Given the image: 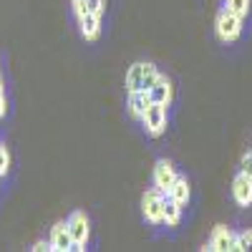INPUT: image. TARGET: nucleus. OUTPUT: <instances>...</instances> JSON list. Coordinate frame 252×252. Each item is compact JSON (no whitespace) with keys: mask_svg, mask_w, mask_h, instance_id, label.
<instances>
[{"mask_svg":"<svg viewBox=\"0 0 252 252\" xmlns=\"http://www.w3.org/2000/svg\"><path fill=\"white\" fill-rule=\"evenodd\" d=\"M161 199H164V192H159V189H149V192H144L141 197V212L146 217V222H152V224H159L164 222L161 217Z\"/></svg>","mask_w":252,"mask_h":252,"instance_id":"nucleus-6","label":"nucleus"},{"mask_svg":"<svg viewBox=\"0 0 252 252\" xmlns=\"http://www.w3.org/2000/svg\"><path fill=\"white\" fill-rule=\"evenodd\" d=\"M0 179H3V177H0Z\"/></svg>","mask_w":252,"mask_h":252,"instance_id":"nucleus-23","label":"nucleus"},{"mask_svg":"<svg viewBox=\"0 0 252 252\" xmlns=\"http://www.w3.org/2000/svg\"><path fill=\"white\" fill-rule=\"evenodd\" d=\"M174 179H177V172H174L172 161L159 159L157 166H154V187L159 189V192H169V187L174 184Z\"/></svg>","mask_w":252,"mask_h":252,"instance_id":"nucleus-8","label":"nucleus"},{"mask_svg":"<svg viewBox=\"0 0 252 252\" xmlns=\"http://www.w3.org/2000/svg\"><path fill=\"white\" fill-rule=\"evenodd\" d=\"M202 250H209V252H235V232H229V227L224 224H217L212 229V237H209L207 247Z\"/></svg>","mask_w":252,"mask_h":252,"instance_id":"nucleus-7","label":"nucleus"},{"mask_svg":"<svg viewBox=\"0 0 252 252\" xmlns=\"http://www.w3.org/2000/svg\"><path fill=\"white\" fill-rule=\"evenodd\" d=\"M8 111V101H5V86H3V81H0V119L5 116Z\"/></svg>","mask_w":252,"mask_h":252,"instance_id":"nucleus-20","label":"nucleus"},{"mask_svg":"<svg viewBox=\"0 0 252 252\" xmlns=\"http://www.w3.org/2000/svg\"><path fill=\"white\" fill-rule=\"evenodd\" d=\"M161 73L157 71L154 63L139 61V63H134V66H129V71H126V89L129 91H149Z\"/></svg>","mask_w":252,"mask_h":252,"instance_id":"nucleus-1","label":"nucleus"},{"mask_svg":"<svg viewBox=\"0 0 252 252\" xmlns=\"http://www.w3.org/2000/svg\"><path fill=\"white\" fill-rule=\"evenodd\" d=\"M166 109L169 106H161V103H149L141 116V124L149 136L159 139L164 131H166V121H169V114H166Z\"/></svg>","mask_w":252,"mask_h":252,"instance_id":"nucleus-4","label":"nucleus"},{"mask_svg":"<svg viewBox=\"0 0 252 252\" xmlns=\"http://www.w3.org/2000/svg\"><path fill=\"white\" fill-rule=\"evenodd\" d=\"M172 96H174L172 81L166 78V76H159L157 83L149 89V98H152V103H161V106H169V103H172Z\"/></svg>","mask_w":252,"mask_h":252,"instance_id":"nucleus-11","label":"nucleus"},{"mask_svg":"<svg viewBox=\"0 0 252 252\" xmlns=\"http://www.w3.org/2000/svg\"><path fill=\"white\" fill-rule=\"evenodd\" d=\"M149 103H152L149 91H129V114L134 119H141Z\"/></svg>","mask_w":252,"mask_h":252,"instance_id":"nucleus-13","label":"nucleus"},{"mask_svg":"<svg viewBox=\"0 0 252 252\" xmlns=\"http://www.w3.org/2000/svg\"><path fill=\"white\" fill-rule=\"evenodd\" d=\"M71 3H73V5H83V3H86V0H71Z\"/></svg>","mask_w":252,"mask_h":252,"instance_id":"nucleus-22","label":"nucleus"},{"mask_svg":"<svg viewBox=\"0 0 252 252\" xmlns=\"http://www.w3.org/2000/svg\"><path fill=\"white\" fill-rule=\"evenodd\" d=\"M232 197L240 207H250L252 204V179L247 174H237L232 179Z\"/></svg>","mask_w":252,"mask_h":252,"instance_id":"nucleus-10","label":"nucleus"},{"mask_svg":"<svg viewBox=\"0 0 252 252\" xmlns=\"http://www.w3.org/2000/svg\"><path fill=\"white\" fill-rule=\"evenodd\" d=\"M31 250H33V252H43V250H51V242H35Z\"/></svg>","mask_w":252,"mask_h":252,"instance_id":"nucleus-21","label":"nucleus"},{"mask_svg":"<svg viewBox=\"0 0 252 252\" xmlns=\"http://www.w3.org/2000/svg\"><path fill=\"white\" fill-rule=\"evenodd\" d=\"M242 174H247V177L252 179V152H247V154L242 157Z\"/></svg>","mask_w":252,"mask_h":252,"instance_id":"nucleus-19","label":"nucleus"},{"mask_svg":"<svg viewBox=\"0 0 252 252\" xmlns=\"http://www.w3.org/2000/svg\"><path fill=\"white\" fill-rule=\"evenodd\" d=\"M215 33L222 43H232L242 33V18L237 13H232L229 8H222L217 13V20H215Z\"/></svg>","mask_w":252,"mask_h":252,"instance_id":"nucleus-2","label":"nucleus"},{"mask_svg":"<svg viewBox=\"0 0 252 252\" xmlns=\"http://www.w3.org/2000/svg\"><path fill=\"white\" fill-rule=\"evenodd\" d=\"M169 194L182 204V207H187V202H189V194H192V189H189V182H187V177H179L177 174V179H174V184L169 187Z\"/></svg>","mask_w":252,"mask_h":252,"instance_id":"nucleus-14","label":"nucleus"},{"mask_svg":"<svg viewBox=\"0 0 252 252\" xmlns=\"http://www.w3.org/2000/svg\"><path fill=\"white\" fill-rule=\"evenodd\" d=\"M86 10L89 13H94V15H103V8H106V3H103V0H86Z\"/></svg>","mask_w":252,"mask_h":252,"instance_id":"nucleus-18","label":"nucleus"},{"mask_svg":"<svg viewBox=\"0 0 252 252\" xmlns=\"http://www.w3.org/2000/svg\"><path fill=\"white\" fill-rule=\"evenodd\" d=\"M252 252V229H245V232L235 235V252Z\"/></svg>","mask_w":252,"mask_h":252,"instance_id":"nucleus-15","label":"nucleus"},{"mask_svg":"<svg viewBox=\"0 0 252 252\" xmlns=\"http://www.w3.org/2000/svg\"><path fill=\"white\" fill-rule=\"evenodd\" d=\"M66 227H68V235L73 240V250L76 252L86 250V242H89V235H91V224H89L86 212H81V209L71 212V217L66 220Z\"/></svg>","mask_w":252,"mask_h":252,"instance_id":"nucleus-3","label":"nucleus"},{"mask_svg":"<svg viewBox=\"0 0 252 252\" xmlns=\"http://www.w3.org/2000/svg\"><path fill=\"white\" fill-rule=\"evenodd\" d=\"M73 13H76V20H78L81 35L86 40H98V35H101V15L89 13L86 5H73Z\"/></svg>","mask_w":252,"mask_h":252,"instance_id":"nucleus-5","label":"nucleus"},{"mask_svg":"<svg viewBox=\"0 0 252 252\" xmlns=\"http://www.w3.org/2000/svg\"><path fill=\"white\" fill-rule=\"evenodd\" d=\"M161 217H164L166 227H177L182 220V204L169 192H164V199H161Z\"/></svg>","mask_w":252,"mask_h":252,"instance_id":"nucleus-12","label":"nucleus"},{"mask_svg":"<svg viewBox=\"0 0 252 252\" xmlns=\"http://www.w3.org/2000/svg\"><path fill=\"white\" fill-rule=\"evenodd\" d=\"M10 169V152L5 144H0V177H5Z\"/></svg>","mask_w":252,"mask_h":252,"instance_id":"nucleus-17","label":"nucleus"},{"mask_svg":"<svg viewBox=\"0 0 252 252\" xmlns=\"http://www.w3.org/2000/svg\"><path fill=\"white\" fill-rule=\"evenodd\" d=\"M73 250V240L68 235L66 222H56L51 229V252H71Z\"/></svg>","mask_w":252,"mask_h":252,"instance_id":"nucleus-9","label":"nucleus"},{"mask_svg":"<svg viewBox=\"0 0 252 252\" xmlns=\"http://www.w3.org/2000/svg\"><path fill=\"white\" fill-rule=\"evenodd\" d=\"M224 8H229L232 13H237L240 18H245L250 13V0H224Z\"/></svg>","mask_w":252,"mask_h":252,"instance_id":"nucleus-16","label":"nucleus"}]
</instances>
